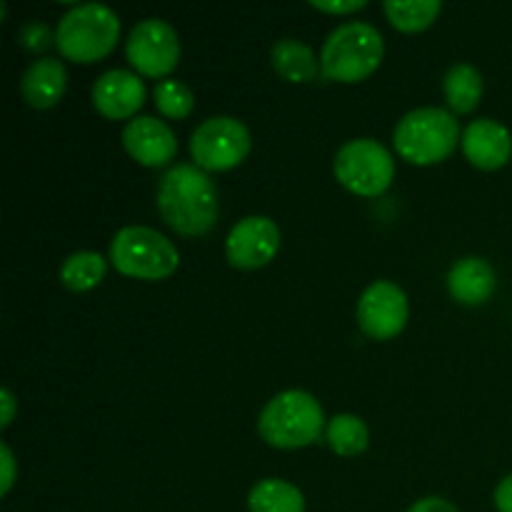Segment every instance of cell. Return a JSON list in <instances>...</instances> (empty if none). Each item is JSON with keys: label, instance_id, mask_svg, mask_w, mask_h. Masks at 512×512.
Wrapping results in <instances>:
<instances>
[{"label": "cell", "instance_id": "obj_12", "mask_svg": "<svg viewBox=\"0 0 512 512\" xmlns=\"http://www.w3.org/2000/svg\"><path fill=\"white\" fill-rule=\"evenodd\" d=\"M123 145L135 163L145 168H163L178 155L173 128L153 115H138L123 128Z\"/></svg>", "mask_w": 512, "mask_h": 512}, {"label": "cell", "instance_id": "obj_9", "mask_svg": "<svg viewBox=\"0 0 512 512\" xmlns=\"http://www.w3.org/2000/svg\"><path fill=\"white\" fill-rule=\"evenodd\" d=\"M180 38L170 23L160 18L140 20L128 35L125 58L145 78H165L180 63Z\"/></svg>", "mask_w": 512, "mask_h": 512}, {"label": "cell", "instance_id": "obj_27", "mask_svg": "<svg viewBox=\"0 0 512 512\" xmlns=\"http://www.w3.org/2000/svg\"><path fill=\"white\" fill-rule=\"evenodd\" d=\"M408 512H460V510L445 498H423L415 505H410Z\"/></svg>", "mask_w": 512, "mask_h": 512}, {"label": "cell", "instance_id": "obj_2", "mask_svg": "<svg viewBox=\"0 0 512 512\" xmlns=\"http://www.w3.org/2000/svg\"><path fill=\"white\" fill-rule=\"evenodd\" d=\"M385 40L375 25L353 20L328 35L320 53V70L333 83H363L380 68Z\"/></svg>", "mask_w": 512, "mask_h": 512}, {"label": "cell", "instance_id": "obj_17", "mask_svg": "<svg viewBox=\"0 0 512 512\" xmlns=\"http://www.w3.org/2000/svg\"><path fill=\"white\" fill-rule=\"evenodd\" d=\"M270 63H273L275 73L288 83H313L318 75H323L313 48L295 38L278 40L270 50Z\"/></svg>", "mask_w": 512, "mask_h": 512}, {"label": "cell", "instance_id": "obj_28", "mask_svg": "<svg viewBox=\"0 0 512 512\" xmlns=\"http://www.w3.org/2000/svg\"><path fill=\"white\" fill-rule=\"evenodd\" d=\"M495 508L498 512H512V475L505 480H500V485L495 488Z\"/></svg>", "mask_w": 512, "mask_h": 512}, {"label": "cell", "instance_id": "obj_11", "mask_svg": "<svg viewBox=\"0 0 512 512\" xmlns=\"http://www.w3.org/2000/svg\"><path fill=\"white\" fill-rule=\"evenodd\" d=\"M280 228L268 215H248L225 238V258L238 270H260L280 250Z\"/></svg>", "mask_w": 512, "mask_h": 512}, {"label": "cell", "instance_id": "obj_29", "mask_svg": "<svg viewBox=\"0 0 512 512\" xmlns=\"http://www.w3.org/2000/svg\"><path fill=\"white\" fill-rule=\"evenodd\" d=\"M0 405H3V415H0V428L5 430L10 423H13L15 408H18V403H15L13 390H8V388L0 390Z\"/></svg>", "mask_w": 512, "mask_h": 512}, {"label": "cell", "instance_id": "obj_20", "mask_svg": "<svg viewBox=\"0 0 512 512\" xmlns=\"http://www.w3.org/2000/svg\"><path fill=\"white\" fill-rule=\"evenodd\" d=\"M105 273H108V260L103 255L93 250H78L60 265V283L70 293H88L103 283Z\"/></svg>", "mask_w": 512, "mask_h": 512}, {"label": "cell", "instance_id": "obj_23", "mask_svg": "<svg viewBox=\"0 0 512 512\" xmlns=\"http://www.w3.org/2000/svg\"><path fill=\"white\" fill-rule=\"evenodd\" d=\"M155 98V108L160 110V115L170 120H183L193 113L195 108V95L183 80H173L165 78L155 85L153 90Z\"/></svg>", "mask_w": 512, "mask_h": 512}, {"label": "cell", "instance_id": "obj_18", "mask_svg": "<svg viewBox=\"0 0 512 512\" xmlns=\"http://www.w3.org/2000/svg\"><path fill=\"white\" fill-rule=\"evenodd\" d=\"M483 90V75H480V70L470 63H455L443 78V93L450 110H453V115L473 113L480 105Z\"/></svg>", "mask_w": 512, "mask_h": 512}, {"label": "cell", "instance_id": "obj_15", "mask_svg": "<svg viewBox=\"0 0 512 512\" xmlns=\"http://www.w3.org/2000/svg\"><path fill=\"white\" fill-rule=\"evenodd\" d=\"M65 88H68V70L55 58L33 60L20 78V95L35 110L55 108L63 100Z\"/></svg>", "mask_w": 512, "mask_h": 512}, {"label": "cell", "instance_id": "obj_22", "mask_svg": "<svg viewBox=\"0 0 512 512\" xmlns=\"http://www.w3.org/2000/svg\"><path fill=\"white\" fill-rule=\"evenodd\" d=\"M383 10L395 30L420 33L438 20V15L443 13V3H435V0H408V3L405 0H388Z\"/></svg>", "mask_w": 512, "mask_h": 512}, {"label": "cell", "instance_id": "obj_24", "mask_svg": "<svg viewBox=\"0 0 512 512\" xmlns=\"http://www.w3.org/2000/svg\"><path fill=\"white\" fill-rule=\"evenodd\" d=\"M18 43L23 45L30 53H45L50 45L55 43V33L40 20H33V23H25L18 33Z\"/></svg>", "mask_w": 512, "mask_h": 512}, {"label": "cell", "instance_id": "obj_7", "mask_svg": "<svg viewBox=\"0 0 512 512\" xmlns=\"http://www.w3.org/2000/svg\"><path fill=\"white\" fill-rule=\"evenodd\" d=\"M333 173L348 193L360 198H378L393 185L395 160L378 140L355 138L335 153Z\"/></svg>", "mask_w": 512, "mask_h": 512}, {"label": "cell", "instance_id": "obj_5", "mask_svg": "<svg viewBox=\"0 0 512 512\" xmlns=\"http://www.w3.org/2000/svg\"><path fill=\"white\" fill-rule=\"evenodd\" d=\"M463 143L460 123L445 108H418L398 120L393 145L403 160L413 165H435L448 160Z\"/></svg>", "mask_w": 512, "mask_h": 512}, {"label": "cell", "instance_id": "obj_13", "mask_svg": "<svg viewBox=\"0 0 512 512\" xmlns=\"http://www.w3.org/2000/svg\"><path fill=\"white\" fill-rule=\"evenodd\" d=\"M145 103V85L138 73L113 68L93 85V108L108 120H133Z\"/></svg>", "mask_w": 512, "mask_h": 512}, {"label": "cell", "instance_id": "obj_19", "mask_svg": "<svg viewBox=\"0 0 512 512\" xmlns=\"http://www.w3.org/2000/svg\"><path fill=\"white\" fill-rule=\"evenodd\" d=\"M250 512H305V498L300 488L280 478L260 480L248 495Z\"/></svg>", "mask_w": 512, "mask_h": 512}, {"label": "cell", "instance_id": "obj_4", "mask_svg": "<svg viewBox=\"0 0 512 512\" xmlns=\"http://www.w3.org/2000/svg\"><path fill=\"white\" fill-rule=\"evenodd\" d=\"M120 40V18L113 8L83 3L70 8L55 30V45L70 63H98L108 58Z\"/></svg>", "mask_w": 512, "mask_h": 512}, {"label": "cell", "instance_id": "obj_1", "mask_svg": "<svg viewBox=\"0 0 512 512\" xmlns=\"http://www.w3.org/2000/svg\"><path fill=\"white\" fill-rule=\"evenodd\" d=\"M155 205L165 223L185 238L210 233L218 223L220 195L215 183L198 165L180 163L160 178Z\"/></svg>", "mask_w": 512, "mask_h": 512}, {"label": "cell", "instance_id": "obj_10", "mask_svg": "<svg viewBox=\"0 0 512 512\" xmlns=\"http://www.w3.org/2000/svg\"><path fill=\"white\" fill-rule=\"evenodd\" d=\"M410 318L408 295L393 280H375L358 300V325L368 338L393 340Z\"/></svg>", "mask_w": 512, "mask_h": 512}, {"label": "cell", "instance_id": "obj_6", "mask_svg": "<svg viewBox=\"0 0 512 512\" xmlns=\"http://www.w3.org/2000/svg\"><path fill=\"white\" fill-rule=\"evenodd\" d=\"M110 263L135 280H165L178 270L180 253L163 233L145 225H128L110 240Z\"/></svg>", "mask_w": 512, "mask_h": 512}, {"label": "cell", "instance_id": "obj_8", "mask_svg": "<svg viewBox=\"0 0 512 512\" xmlns=\"http://www.w3.org/2000/svg\"><path fill=\"white\" fill-rule=\"evenodd\" d=\"M250 145L253 140L243 120L233 115H215L193 130L190 155L205 173H223V170L238 168L248 158Z\"/></svg>", "mask_w": 512, "mask_h": 512}, {"label": "cell", "instance_id": "obj_16", "mask_svg": "<svg viewBox=\"0 0 512 512\" xmlns=\"http://www.w3.org/2000/svg\"><path fill=\"white\" fill-rule=\"evenodd\" d=\"M498 288V275L493 265L478 255L460 258L448 273V293L463 305H483L493 298Z\"/></svg>", "mask_w": 512, "mask_h": 512}, {"label": "cell", "instance_id": "obj_14", "mask_svg": "<svg viewBox=\"0 0 512 512\" xmlns=\"http://www.w3.org/2000/svg\"><path fill=\"white\" fill-rule=\"evenodd\" d=\"M463 155L473 168L500 170L512 158V135L503 123L493 118L473 120L463 130Z\"/></svg>", "mask_w": 512, "mask_h": 512}, {"label": "cell", "instance_id": "obj_3", "mask_svg": "<svg viewBox=\"0 0 512 512\" xmlns=\"http://www.w3.org/2000/svg\"><path fill=\"white\" fill-rule=\"evenodd\" d=\"M325 413L305 390H283L268 400L258 418V433L270 448L300 450L325 433Z\"/></svg>", "mask_w": 512, "mask_h": 512}, {"label": "cell", "instance_id": "obj_21", "mask_svg": "<svg viewBox=\"0 0 512 512\" xmlns=\"http://www.w3.org/2000/svg\"><path fill=\"white\" fill-rule=\"evenodd\" d=\"M325 440H328L330 450L340 458H358L368 450L370 433L368 425L358 418V415H335L325 428Z\"/></svg>", "mask_w": 512, "mask_h": 512}, {"label": "cell", "instance_id": "obj_26", "mask_svg": "<svg viewBox=\"0 0 512 512\" xmlns=\"http://www.w3.org/2000/svg\"><path fill=\"white\" fill-rule=\"evenodd\" d=\"M0 465H3V483H0V495H8L15 483V458L10 453L8 443H0Z\"/></svg>", "mask_w": 512, "mask_h": 512}, {"label": "cell", "instance_id": "obj_25", "mask_svg": "<svg viewBox=\"0 0 512 512\" xmlns=\"http://www.w3.org/2000/svg\"><path fill=\"white\" fill-rule=\"evenodd\" d=\"M365 5H368V0H330V3H325V0H313V3H310V8L320 10V13H328V15H350V13H358V10H363Z\"/></svg>", "mask_w": 512, "mask_h": 512}]
</instances>
